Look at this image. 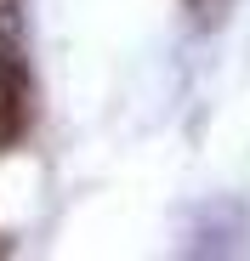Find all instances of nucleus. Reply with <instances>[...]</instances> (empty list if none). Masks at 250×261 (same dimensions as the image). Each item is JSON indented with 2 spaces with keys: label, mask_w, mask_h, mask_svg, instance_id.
<instances>
[{
  "label": "nucleus",
  "mask_w": 250,
  "mask_h": 261,
  "mask_svg": "<svg viewBox=\"0 0 250 261\" xmlns=\"http://www.w3.org/2000/svg\"><path fill=\"white\" fill-rule=\"evenodd\" d=\"M34 119V85H29V68L0 51V153L23 142V130Z\"/></svg>",
  "instance_id": "nucleus-1"
}]
</instances>
